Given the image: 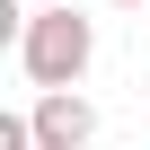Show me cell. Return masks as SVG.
Listing matches in <instances>:
<instances>
[{
    "instance_id": "1",
    "label": "cell",
    "mask_w": 150,
    "mask_h": 150,
    "mask_svg": "<svg viewBox=\"0 0 150 150\" xmlns=\"http://www.w3.org/2000/svg\"><path fill=\"white\" fill-rule=\"evenodd\" d=\"M88 53H97V27L71 9V0H44V9H27V27H18V71H27L35 88H80Z\"/></svg>"
},
{
    "instance_id": "2",
    "label": "cell",
    "mask_w": 150,
    "mask_h": 150,
    "mask_svg": "<svg viewBox=\"0 0 150 150\" xmlns=\"http://www.w3.org/2000/svg\"><path fill=\"white\" fill-rule=\"evenodd\" d=\"M80 141H97V106L80 88H44L35 97V150H80Z\"/></svg>"
},
{
    "instance_id": "3",
    "label": "cell",
    "mask_w": 150,
    "mask_h": 150,
    "mask_svg": "<svg viewBox=\"0 0 150 150\" xmlns=\"http://www.w3.org/2000/svg\"><path fill=\"white\" fill-rule=\"evenodd\" d=\"M0 150H35V115H9L0 124Z\"/></svg>"
},
{
    "instance_id": "4",
    "label": "cell",
    "mask_w": 150,
    "mask_h": 150,
    "mask_svg": "<svg viewBox=\"0 0 150 150\" xmlns=\"http://www.w3.org/2000/svg\"><path fill=\"white\" fill-rule=\"evenodd\" d=\"M80 150H106V141H80Z\"/></svg>"
},
{
    "instance_id": "5",
    "label": "cell",
    "mask_w": 150,
    "mask_h": 150,
    "mask_svg": "<svg viewBox=\"0 0 150 150\" xmlns=\"http://www.w3.org/2000/svg\"><path fill=\"white\" fill-rule=\"evenodd\" d=\"M115 9H132V0H115Z\"/></svg>"
},
{
    "instance_id": "6",
    "label": "cell",
    "mask_w": 150,
    "mask_h": 150,
    "mask_svg": "<svg viewBox=\"0 0 150 150\" xmlns=\"http://www.w3.org/2000/svg\"><path fill=\"white\" fill-rule=\"evenodd\" d=\"M27 9H44V0H27Z\"/></svg>"
}]
</instances>
